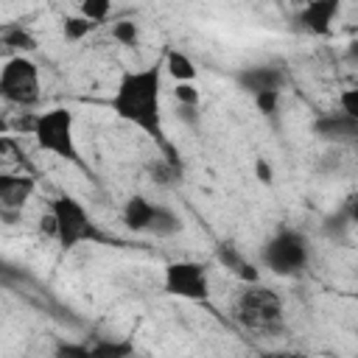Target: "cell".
Masks as SVG:
<instances>
[{
    "mask_svg": "<svg viewBox=\"0 0 358 358\" xmlns=\"http://www.w3.org/2000/svg\"><path fill=\"white\" fill-rule=\"evenodd\" d=\"M39 67L25 53L6 59L0 70V95L14 106H34L39 101Z\"/></svg>",
    "mask_w": 358,
    "mask_h": 358,
    "instance_id": "obj_7",
    "label": "cell"
},
{
    "mask_svg": "<svg viewBox=\"0 0 358 358\" xmlns=\"http://www.w3.org/2000/svg\"><path fill=\"white\" fill-rule=\"evenodd\" d=\"M162 64H165V73H168L173 81H193V78H196V64H193V59H190L185 50H179V48H171V50L165 53Z\"/></svg>",
    "mask_w": 358,
    "mask_h": 358,
    "instance_id": "obj_14",
    "label": "cell"
},
{
    "mask_svg": "<svg viewBox=\"0 0 358 358\" xmlns=\"http://www.w3.org/2000/svg\"><path fill=\"white\" fill-rule=\"evenodd\" d=\"M157 207H159L157 201H151V199H145L140 193L129 196L126 204H123V213H120L126 229L129 232H148V227H151V221L157 215Z\"/></svg>",
    "mask_w": 358,
    "mask_h": 358,
    "instance_id": "obj_12",
    "label": "cell"
},
{
    "mask_svg": "<svg viewBox=\"0 0 358 358\" xmlns=\"http://www.w3.org/2000/svg\"><path fill=\"white\" fill-rule=\"evenodd\" d=\"M3 42H6L8 48L22 50V53L36 50V36H34L31 31H25L22 25H8V28L3 31Z\"/></svg>",
    "mask_w": 358,
    "mask_h": 358,
    "instance_id": "obj_17",
    "label": "cell"
},
{
    "mask_svg": "<svg viewBox=\"0 0 358 358\" xmlns=\"http://www.w3.org/2000/svg\"><path fill=\"white\" fill-rule=\"evenodd\" d=\"M50 215L56 221V243L64 252H73L81 243H101L103 241L90 210L70 193L50 199Z\"/></svg>",
    "mask_w": 358,
    "mask_h": 358,
    "instance_id": "obj_4",
    "label": "cell"
},
{
    "mask_svg": "<svg viewBox=\"0 0 358 358\" xmlns=\"http://www.w3.org/2000/svg\"><path fill=\"white\" fill-rule=\"evenodd\" d=\"M215 257H218V263H221L227 271H232L241 282H257V280H260V271H257L232 243H221L218 252H215Z\"/></svg>",
    "mask_w": 358,
    "mask_h": 358,
    "instance_id": "obj_13",
    "label": "cell"
},
{
    "mask_svg": "<svg viewBox=\"0 0 358 358\" xmlns=\"http://www.w3.org/2000/svg\"><path fill=\"white\" fill-rule=\"evenodd\" d=\"M134 352L131 341H98L90 347V358H126Z\"/></svg>",
    "mask_w": 358,
    "mask_h": 358,
    "instance_id": "obj_18",
    "label": "cell"
},
{
    "mask_svg": "<svg viewBox=\"0 0 358 358\" xmlns=\"http://www.w3.org/2000/svg\"><path fill=\"white\" fill-rule=\"evenodd\" d=\"M255 179L260 185H271L274 182V168H271V162L266 157H257L255 159Z\"/></svg>",
    "mask_w": 358,
    "mask_h": 358,
    "instance_id": "obj_24",
    "label": "cell"
},
{
    "mask_svg": "<svg viewBox=\"0 0 358 358\" xmlns=\"http://www.w3.org/2000/svg\"><path fill=\"white\" fill-rule=\"evenodd\" d=\"M179 117H182L187 126H196L199 117H201V112H199V106H179Z\"/></svg>",
    "mask_w": 358,
    "mask_h": 358,
    "instance_id": "obj_27",
    "label": "cell"
},
{
    "mask_svg": "<svg viewBox=\"0 0 358 358\" xmlns=\"http://www.w3.org/2000/svg\"><path fill=\"white\" fill-rule=\"evenodd\" d=\"M338 112L358 120V87H347L338 92Z\"/></svg>",
    "mask_w": 358,
    "mask_h": 358,
    "instance_id": "obj_22",
    "label": "cell"
},
{
    "mask_svg": "<svg viewBox=\"0 0 358 358\" xmlns=\"http://www.w3.org/2000/svg\"><path fill=\"white\" fill-rule=\"evenodd\" d=\"M112 11V0H78V14L90 17L92 22H103Z\"/></svg>",
    "mask_w": 358,
    "mask_h": 358,
    "instance_id": "obj_20",
    "label": "cell"
},
{
    "mask_svg": "<svg viewBox=\"0 0 358 358\" xmlns=\"http://www.w3.org/2000/svg\"><path fill=\"white\" fill-rule=\"evenodd\" d=\"M310 260V243L305 232L294 227H280L274 229L263 246H260V263L277 277H294L299 274Z\"/></svg>",
    "mask_w": 358,
    "mask_h": 358,
    "instance_id": "obj_5",
    "label": "cell"
},
{
    "mask_svg": "<svg viewBox=\"0 0 358 358\" xmlns=\"http://www.w3.org/2000/svg\"><path fill=\"white\" fill-rule=\"evenodd\" d=\"M36 190L34 176L25 173H3L0 176V204L3 210H22Z\"/></svg>",
    "mask_w": 358,
    "mask_h": 358,
    "instance_id": "obj_11",
    "label": "cell"
},
{
    "mask_svg": "<svg viewBox=\"0 0 358 358\" xmlns=\"http://www.w3.org/2000/svg\"><path fill=\"white\" fill-rule=\"evenodd\" d=\"M162 78L165 64L151 62L137 70H126L109 98L115 117L140 129L151 140H162Z\"/></svg>",
    "mask_w": 358,
    "mask_h": 358,
    "instance_id": "obj_1",
    "label": "cell"
},
{
    "mask_svg": "<svg viewBox=\"0 0 358 358\" xmlns=\"http://www.w3.org/2000/svg\"><path fill=\"white\" fill-rule=\"evenodd\" d=\"M31 134L36 145L64 162L81 165L78 143H76V115L67 106H50L39 112L31 123Z\"/></svg>",
    "mask_w": 358,
    "mask_h": 358,
    "instance_id": "obj_3",
    "label": "cell"
},
{
    "mask_svg": "<svg viewBox=\"0 0 358 358\" xmlns=\"http://www.w3.org/2000/svg\"><path fill=\"white\" fill-rule=\"evenodd\" d=\"M173 101L179 106H199L201 92L193 87V81H173Z\"/></svg>",
    "mask_w": 358,
    "mask_h": 358,
    "instance_id": "obj_21",
    "label": "cell"
},
{
    "mask_svg": "<svg viewBox=\"0 0 358 358\" xmlns=\"http://www.w3.org/2000/svg\"><path fill=\"white\" fill-rule=\"evenodd\" d=\"M313 134L324 143L336 145H358V120L347 117L344 112H324L310 123Z\"/></svg>",
    "mask_w": 358,
    "mask_h": 358,
    "instance_id": "obj_9",
    "label": "cell"
},
{
    "mask_svg": "<svg viewBox=\"0 0 358 358\" xmlns=\"http://www.w3.org/2000/svg\"><path fill=\"white\" fill-rule=\"evenodd\" d=\"M255 106L260 115H274L280 109V90H268V92H260V95H252Z\"/></svg>",
    "mask_w": 358,
    "mask_h": 358,
    "instance_id": "obj_23",
    "label": "cell"
},
{
    "mask_svg": "<svg viewBox=\"0 0 358 358\" xmlns=\"http://www.w3.org/2000/svg\"><path fill=\"white\" fill-rule=\"evenodd\" d=\"M112 39L123 48H134L140 45V25L134 20H117L112 22Z\"/></svg>",
    "mask_w": 358,
    "mask_h": 358,
    "instance_id": "obj_19",
    "label": "cell"
},
{
    "mask_svg": "<svg viewBox=\"0 0 358 358\" xmlns=\"http://www.w3.org/2000/svg\"><path fill=\"white\" fill-rule=\"evenodd\" d=\"M162 294L187 299V302H204L210 299V271L199 260H171L162 268Z\"/></svg>",
    "mask_w": 358,
    "mask_h": 358,
    "instance_id": "obj_6",
    "label": "cell"
},
{
    "mask_svg": "<svg viewBox=\"0 0 358 358\" xmlns=\"http://www.w3.org/2000/svg\"><path fill=\"white\" fill-rule=\"evenodd\" d=\"M56 355H78V358H90V347L87 344H62L56 350Z\"/></svg>",
    "mask_w": 358,
    "mask_h": 358,
    "instance_id": "obj_26",
    "label": "cell"
},
{
    "mask_svg": "<svg viewBox=\"0 0 358 358\" xmlns=\"http://www.w3.org/2000/svg\"><path fill=\"white\" fill-rule=\"evenodd\" d=\"M182 227H185V224H182V215H179L176 210L159 204V207H157V215H154V221H151V227H148V235H154V238H173V235L182 232Z\"/></svg>",
    "mask_w": 358,
    "mask_h": 358,
    "instance_id": "obj_15",
    "label": "cell"
},
{
    "mask_svg": "<svg viewBox=\"0 0 358 358\" xmlns=\"http://www.w3.org/2000/svg\"><path fill=\"white\" fill-rule=\"evenodd\" d=\"M341 210H344V215L350 218V224H355V227H358V190H352V193L344 199Z\"/></svg>",
    "mask_w": 358,
    "mask_h": 358,
    "instance_id": "obj_25",
    "label": "cell"
},
{
    "mask_svg": "<svg viewBox=\"0 0 358 358\" xmlns=\"http://www.w3.org/2000/svg\"><path fill=\"white\" fill-rule=\"evenodd\" d=\"M95 28H98V22H92V20L84 17V14H70V17L62 20V36H64L67 42H81V39H87Z\"/></svg>",
    "mask_w": 358,
    "mask_h": 358,
    "instance_id": "obj_16",
    "label": "cell"
},
{
    "mask_svg": "<svg viewBox=\"0 0 358 358\" xmlns=\"http://www.w3.org/2000/svg\"><path fill=\"white\" fill-rule=\"evenodd\" d=\"M341 14V0H308L296 11V28L310 36H327Z\"/></svg>",
    "mask_w": 358,
    "mask_h": 358,
    "instance_id": "obj_8",
    "label": "cell"
},
{
    "mask_svg": "<svg viewBox=\"0 0 358 358\" xmlns=\"http://www.w3.org/2000/svg\"><path fill=\"white\" fill-rule=\"evenodd\" d=\"M232 316L243 330L268 336L282 327V299L266 288L260 280L257 282H243L241 294L232 302Z\"/></svg>",
    "mask_w": 358,
    "mask_h": 358,
    "instance_id": "obj_2",
    "label": "cell"
},
{
    "mask_svg": "<svg viewBox=\"0 0 358 358\" xmlns=\"http://www.w3.org/2000/svg\"><path fill=\"white\" fill-rule=\"evenodd\" d=\"M235 81L243 92L260 95V92H268V90H282L285 73L274 64H249V67L235 73Z\"/></svg>",
    "mask_w": 358,
    "mask_h": 358,
    "instance_id": "obj_10",
    "label": "cell"
},
{
    "mask_svg": "<svg viewBox=\"0 0 358 358\" xmlns=\"http://www.w3.org/2000/svg\"><path fill=\"white\" fill-rule=\"evenodd\" d=\"M355 302H358V291H355Z\"/></svg>",
    "mask_w": 358,
    "mask_h": 358,
    "instance_id": "obj_28",
    "label": "cell"
}]
</instances>
